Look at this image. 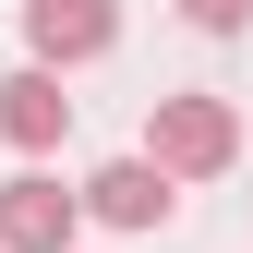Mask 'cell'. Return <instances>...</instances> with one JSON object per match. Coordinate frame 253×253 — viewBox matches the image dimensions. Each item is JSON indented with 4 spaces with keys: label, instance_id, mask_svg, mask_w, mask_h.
I'll return each instance as SVG.
<instances>
[{
    "label": "cell",
    "instance_id": "1",
    "mask_svg": "<svg viewBox=\"0 0 253 253\" xmlns=\"http://www.w3.org/2000/svg\"><path fill=\"white\" fill-rule=\"evenodd\" d=\"M133 157H157L169 181H217V169L241 157V109H229V97H157Z\"/></svg>",
    "mask_w": 253,
    "mask_h": 253
},
{
    "label": "cell",
    "instance_id": "4",
    "mask_svg": "<svg viewBox=\"0 0 253 253\" xmlns=\"http://www.w3.org/2000/svg\"><path fill=\"white\" fill-rule=\"evenodd\" d=\"M109 37H121V0H24V48H37L48 73L109 60Z\"/></svg>",
    "mask_w": 253,
    "mask_h": 253
},
{
    "label": "cell",
    "instance_id": "3",
    "mask_svg": "<svg viewBox=\"0 0 253 253\" xmlns=\"http://www.w3.org/2000/svg\"><path fill=\"white\" fill-rule=\"evenodd\" d=\"M73 229H84V193H60L48 169L0 181V253H73Z\"/></svg>",
    "mask_w": 253,
    "mask_h": 253
},
{
    "label": "cell",
    "instance_id": "2",
    "mask_svg": "<svg viewBox=\"0 0 253 253\" xmlns=\"http://www.w3.org/2000/svg\"><path fill=\"white\" fill-rule=\"evenodd\" d=\"M84 217H97V229H169V217H181V181L157 169V157H109V169L84 181Z\"/></svg>",
    "mask_w": 253,
    "mask_h": 253
},
{
    "label": "cell",
    "instance_id": "6",
    "mask_svg": "<svg viewBox=\"0 0 253 253\" xmlns=\"http://www.w3.org/2000/svg\"><path fill=\"white\" fill-rule=\"evenodd\" d=\"M181 24H193V37H241V24H253V0H181Z\"/></svg>",
    "mask_w": 253,
    "mask_h": 253
},
{
    "label": "cell",
    "instance_id": "5",
    "mask_svg": "<svg viewBox=\"0 0 253 253\" xmlns=\"http://www.w3.org/2000/svg\"><path fill=\"white\" fill-rule=\"evenodd\" d=\"M60 133H73V97H60V73H48V60H24V73H0V145L48 157Z\"/></svg>",
    "mask_w": 253,
    "mask_h": 253
}]
</instances>
